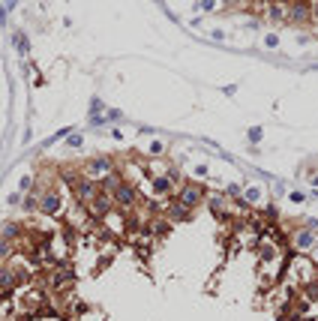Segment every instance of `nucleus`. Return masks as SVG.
Instances as JSON below:
<instances>
[{"label": "nucleus", "instance_id": "f257e3e1", "mask_svg": "<svg viewBox=\"0 0 318 321\" xmlns=\"http://www.w3.org/2000/svg\"><path fill=\"white\" fill-rule=\"evenodd\" d=\"M75 270L69 267L66 261H57V264H51V270H48V285L54 291H66V288H72L75 285Z\"/></svg>", "mask_w": 318, "mask_h": 321}, {"label": "nucleus", "instance_id": "f03ea898", "mask_svg": "<svg viewBox=\"0 0 318 321\" xmlns=\"http://www.w3.org/2000/svg\"><path fill=\"white\" fill-rule=\"evenodd\" d=\"M84 207H87V213H90V219L99 222V219H108L111 213H114V198H111L108 192H96Z\"/></svg>", "mask_w": 318, "mask_h": 321}, {"label": "nucleus", "instance_id": "7ed1b4c3", "mask_svg": "<svg viewBox=\"0 0 318 321\" xmlns=\"http://www.w3.org/2000/svg\"><path fill=\"white\" fill-rule=\"evenodd\" d=\"M111 198H114V207L126 216V213H132L135 210V201H138V192H135V186L129 183V180H123L114 192H111Z\"/></svg>", "mask_w": 318, "mask_h": 321}, {"label": "nucleus", "instance_id": "20e7f679", "mask_svg": "<svg viewBox=\"0 0 318 321\" xmlns=\"http://www.w3.org/2000/svg\"><path fill=\"white\" fill-rule=\"evenodd\" d=\"M114 171V162H111V156H93V159H87L84 162V177L87 180H93V183H99L105 174H111Z\"/></svg>", "mask_w": 318, "mask_h": 321}, {"label": "nucleus", "instance_id": "39448f33", "mask_svg": "<svg viewBox=\"0 0 318 321\" xmlns=\"http://www.w3.org/2000/svg\"><path fill=\"white\" fill-rule=\"evenodd\" d=\"M204 198H207V195H204V186H201V183H183L180 192H177V204H183L189 213L195 210Z\"/></svg>", "mask_w": 318, "mask_h": 321}, {"label": "nucleus", "instance_id": "423d86ee", "mask_svg": "<svg viewBox=\"0 0 318 321\" xmlns=\"http://www.w3.org/2000/svg\"><path fill=\"white\" fill-rule=\"evenodd\" d=\"M39 210L45 213V216H60V213H63L60 192H57V189H45V192L39 195Z\"/></svg>", "mask_w": 318, "mask_h": 321}, {"label": "nucleus", "instance_id": "0eeeda50", "mask_svg": "<svg viewBox=\"0 0 318 321\" xmlns=\"http://www.w3.org/2000/svg\"><path fill=\"white\" fill-rule=\"evenodd\" d=\"M15 288H18V273L12 270V264H0V303H3Z\"/></svg>", "mask_w": 318, "mask_h": 321}, {"label": "nucleus", "instance_id": "6e6552de", "mask_svg": "<svg viewBox=\"0 0 318 321\" xmlns=\"http://www.w3.org/2000/svg\"><path fill=\"white\" fill-rule=\"evenodd\" d=\"M96 192H99V186H96L93 180H87V177H81V174L72 180V195L78 198V204H87V201H90Z\"/></svg>", "mask_w": 318, "mask_h": 321}, {"label": "nucleus", "instance_id": "1a4fd4ad", "mask_svg": "<svg viewBox=\"0 0 318 321\" xmlns=\"http://www.w3.org/2000/svg\"><path fill=\"white\" fill-rule=\"evenodd\" d=\"M0 234H3V240H6V243H12V246H15L18 240H24V237H27V228H24L21 222H9V219H6V222H3V228H0Z\"/></svg>", "mask_w": 318, "mask_h": 321}, {"label": "nucleus", "instance_id": "9d476101", "mask_svg": "<svg viewBox=\"0 0 318 321\" xmlns=\"http://www.w3.org/2000/svg\"><path fill=\"white\" fill-rule=\"evenodd\" d=\"M207 207L213 210V216L216 219H228V201H225V195H207Z\"/></svg>", "mask_w": 318, "mask_h": 321}, {"label": "nucleus", "instance_id": "9b49d317", "mask_svg": "<svg viewBox=\"0 0 318 321\" xmlns=\"http://www.w3.org/2000/svg\"><path fill=\"white\" fill-rule=\"evenodd\" d=\"M288 12V18H294V21H309L312 18V3H291V6H285Z\"/></svg>", "mask_w": 318, "mask_h": 321}, {"label": "nucleus", "instance_id": "f8f14e48", "mask_svg": "<svg viewBox=\"0 0 318 321\" xmlns=\"http://www.w3.org/2000/svg\"><path fill=\"white\" fill-rule=\"evenodd\" d=\"M165 213H168V222H186V219L192 216V213H189L183 204H177V198H174V201H168Z\"/></svg>", "mask_w": 318, "mask_h": 321}, {"label": "nucleus", "instance_id": "ddd939ff", "mask_svg": "<svg viewBox=\"0 0 318 321\" xmlns=\"http://www.w3.org/2000/svg\"><path fill=\"white\" fill-rule=\"evenodd\" d=\"M120 183H123V174H120V171L114 168L111 174H105V177H102V180H99L96 186H99V192H108V195H111V192H114V189H117Z\"/></svg>", "mask_w": 318, "mask_h": 321}, {"label": "nucleus", "instance_id": "4468645a", "mask_svg": "<svg viewBox=\"0 0 318 321\" xmlns=\"http://www.w3.org/2000/svg\"><path fill=\"white\" fill-rule=\"evenodd\" d=\"M312 246H315V234L309 228H303V231L294 234V249H297V252H306V249H312Z\"/></svg>", "mask_w": 318, "mask_h": 321}, {"label": "nucleus", "instance_id": "2eb2a0df", "mask_svg": "<svg viewBox=\"0 0 318 321\" xmlns=\"http://www.w3.org/2000/svg\"><path fill=\"white\" fill-rule=\"evenodd\" d=\"M150 192L153 195H168L171 192V180H168L165 174H153L150 177Z\"/></svg>", "mask_w": 318, "mask_h": 321}, {"label": "nucleus", "instance_id": "dca6fc26", "mask_svg": "<svg viewBox=\"0 0 318 321\" xmlns=\"http://www.w3.org/2000/svg\"><path fill=\"white\" fill-rule=\"evenodd\" d=\"M21 207L27 210V213H33V210H39V195L36 192H27L24 198H21Z\"/></svg>", "mask_w": 318, "mask_h": 321}, {"label": "nucleus", "instance_id": "f3484780", "mask_svg": "<svg viewBox=\"0 0 318 321\" xmlns=\"http://www.w3.org/2000/svg\"><path fill=\"white\" fill-rule=\"evenodd\" d=\"M267 18L270 21H282V18H285V6H282V3H270L267 6Z\"/></svg>", "mask_w": 318, "mask_h": 321}, {"label": "nucleus", "instance_id": "a211bd4d", "mask_svg": "<svg viewBox=\"0 0 318 321\" xmlns=\"http://www.w3.org/2000/svg\"><path fill=\"white\" fill-rule=\"evenodd\" d=\"M12 255H15V246L6 243V240H0V261H6V258H12Z\"/></svg>", "mask_w": 318, "mask_h": 321}, {"label": "nucleus", "instance_id": "6ab92c4d", "mask_svg": "<svg viewBox=\"0 0 318 321\" xmlns=\"http://www.w3.org/2000/svg\"><path fill=\"white\" fill-rule=\"evenodd\" d=\"M258 198H261V189H255V186L246 189V201H258Z\"/></svg>", "mask_w": 318, "mask_h": 321}, {"label": "nucleus", "instance_id": "aec40b11", "mask_svg": "<svg viewBox=\"0 0 318 321\" xmlns=\"http://www.w3.org/2000/svg\"><path fill=\"white\" fill-rule=\"evenodd\" d=\"M66 141H69V147H81V144H84V138H81V135H69Z\"/></svg>", "mask_w": 318, "mask_h": 321}, {"label": "nucleus", "instance_id": "412c9836", "mask_svg": "<svg viewBox=\"0 0 318 321\" xmlns=\"http://www.w3.org/2000/svg\"><path fill=\"white\" fill-rule=\"evenodd\" d=\"M6 204H21V192H9V198H6Z\"/></svg>", "mask_w": 318, "mask_h": 321}, {"label": "nucleus", "instance_id": "4be33fe9", "mask_svg": "<svg viewBox=\"0 0 318 321\" xmlns=\"http://www.w3.org/2000/svg\"><path fill=\"white\" fill-rule=\"evenodd\" d=\"M150 153H153V156L162 153V141H150Z\"/></svg>", "mask_w": 318, "mask_h": 321}, {"label": "nucleus", "instance_id": "5701e85b", "mask_svg": "<svg viewBox=\"0 0 318 321\" xmlns=\"http://www.w3.org/2000/svg\"><path fill=\"white\" fill-rule=\"evenodd\" d=\"M30 186H33V177H21V192H30Z\"/></svg>", "mask_w": 318, "mask_h": 321}, {"label": "nucleus", "instance_id": "b1692460", "mask_svg": "<svg viewBox=\"0 0 318 321\" xmlns=\"http://www.w3.org/2000/svg\"><path fill=\"white\" fill-rule=\"evenodd\" d=\"M312 264L318 267V246H312Z\"/></svg>", "mask_w": 318, "mask_h": 321}, {"label": "nucleus", "instance_id": "393cba45", "mask_svg": "<svg viewBox=\"0 0 318 321\" xmlns=\"http://www.w3.org/2000/svg\"><path fill=\"white\" fill-rule=\"evenodd\" d=\"M312 18H318V3H312Z\"/></svg>", "mask_w": 318, "mask_h": 321}, {"label": "nucleus", "instance_id": "a878e982", "mask_svg": "<svg viewBox=\"0 0 318 321\" xmlns=\"http://www.w3.org/2000/svg\"><path fill=\"white\" fill-rule=\"evenodd\" d=\"M312 183H315V186H318V174H315V177H312Z\"/></svg>", "mask_w": 318, "mask_h": 321}]
</instances>
